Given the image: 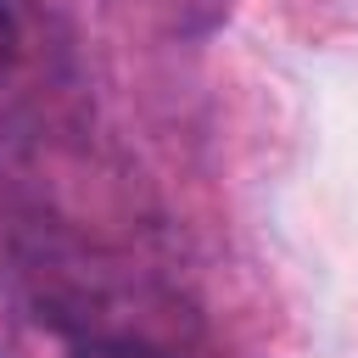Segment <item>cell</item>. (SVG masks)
Listing matches in <instances>:
<instances>
[{
  "label": "cell",
  "instance_id": "7a4b0ae2",
  "mask_svg": "<svg viewBox=\"0 0 358 358\" xmlns=\"http://www.w3.org/2000/svg\"><path fill=\"white\" fill-rule=\"evenodd\" d=\"M78 358H151V352H140V347H90Z\"/></svg>",
  "mask_w": 358,
  "mask_h": 358
},
{
  "label": "cell",
  "instance_id": "6da1fadb",
  "mask_svg": "<svg viewBox=\"0 0 358 358\" xmlns=\"http://www.w3.org/2000/svg\"><path fill=\"white\" fill-rule=\"evenodd\" d=\"M11 45H17V28H11V6L0 0V67L11 62Z\"/></svg>",
  "mask_w": 358,
  "mask_h": 358
}]
</instances>
